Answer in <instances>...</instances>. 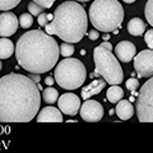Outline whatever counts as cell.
<instances>
[{
	"label": "cell",
	"instance_id": "obj_1",
	"mask_svg": "<svg viewBox=\"0 0 153 153\" xmlns=\"http://www.w3.org/2000/svg\"><path fill=\"white\" fill-rule=\"evenodd\" d=\"M41 94L28 75L12 73L0 78V121L28 123L36 117Z\"/></svg>",
	"mask_w": 153,
	"mask_h": 153
},
{
	"label": "cell",
	"instance_id": "obj_2",
	"mask_svg": "<svg viewBox=\"0 0 153 153\" xmlns=\"http://www.w3.org/2000/svg\"><path fill=\"white\" fill-rule=\"evenodd\" d=\"M59 45L49 33L38 30L28 31L18 38L16 57L19 66L30 73L50 71L59 59Z\"/></svg>",
	"mask_w": 153,
	"mask_h": 153
},
{
	"label": "cell",
	"instance_id": "obj_3",
	"mask_svg": "<svg viewBox=\"0 0 153 153\" xmlns=\"http://www.w3.org/2000/svg\"><path fill=\"white\" fill-rule=\"evenodd\" d=\"M88 18L84 8L76 1H64L56 8L54 18L45 26L46 33L56 35L65 42L75 44L87 32Z\"/></svg>",
	"mask_w": 153,
	"mask_h": 153
},
{
	"label": "cell",
	"instance_id": "obj_4",
	"mask_svg": "<svg viewBox=\"0 0 153 153\" xmlns=\"http://www.w3.org/2000/svg\"><path fill=\"white\" fill-rule=\"evenodd\" d=\"M89 21L97 31H116L124 21V8L117 0H94L89 8Z\"/></svg>",
	"mask_w": 153,
	"mask_h": 153
},
{
	"label": "cell",
	"instance_id": "obj_5",
	"mask_svg": "<svg viewBox=\"0 0 153 153\" xmlns=\"http://www.w3.org/2000/svg\"><path fill=\"white\" fill-rule=\"evenodd\" d=\"M111 50L112 46L108 42H103L93 50L94 73L92 76L101 75L108 84H120L124 79V71Z\"/></svg>",
	"mask_w": 153,
	"mask_h": 153
},
{
	"label": "cell",
	"instance_id": "obj_6",
	"mask_svg": "<svg viewBox=\"0 0 153 153\" xmlns=\"http://www.w3.org/2000/svg\"><path fill=\"white\" fill-rule=\"evenodd\" d=\"M54 78L61 88L73 91L83 85L87 78V71L80 60L74 57H65L56 65Z\"/></svg>",
	"mask_w": 153,
	"mask_h": 153
},
{
	"label": "cell",
	"instance_id": "obj_7",
	"mask_svg": "<svg viewBox=\"0 0 153 153\" xmlns=\"http://www.w3.org/2000/svg\"><path fill=\"white\" fill-rule=\"evenodd\" d=\"M137 112L140 123H153V76L140 87L137 100Z\"/></svg>",
	"mask_w": 153,
	"mask_h": 153
},
{
	"label": "cell",
	"instance_id": "obj_8",
	"mask_svg": "<svg viewBox=\"0 0 153 153\" xmlns=\"http://www.w3.org/2000/svg\"><path fill=\"white\" fill-rule=\"evenodd\" d=\"M134 69L139 78L153 76V49L143 50L134 56Z\"/></svg>",
	"mask_w": 153,
	"mask_h": 153
},
{
	"label": "cell",
	"instance_id": "obj_9",
	"mask_svg": "<svg viewBox=\"0 0 153 153\" xmlns=\"http://www.w3.org/2000/svg\"><path fill=\"white\" fill-rule=\"evenodd\" d=\"M80 117L87 123H97L103 117L102 105L94 100H85L79 110Z\"/></svg>",
	"mask_w": 153,
	"mask_h": 153
},
{
	"label": "cell",
	"instance_id": "obj_10",
	"mask_svg": "<svg viewBox=\"0 0 153 153\" xmlns=\"http://www.w3.org/2000/svg\"><path fill=\"white\" fill-rule=\"evenodd\" d=\"M57 106L63 114L74 116L80 110V98L74 93H65L57 98Z\"/></svg>",
	"mask_w": 153,
	"mask_h": 153
},
{
	"label": "cell",
	"instance_id": "obj_11",
	"mask_svg": "<svg viewBox=\"0 0 153 153\" xmlns=\"http://www.w3.org/2000/svg\"><path fill=\"white\" fill-rule=\"evenodd\" d=\"M19 27V21L16 14L10 12H5L0 14V36L9 37L17 32Z\"/></svg>",
	"mask_w": 153,
	"mask_h": 153
},
{
	"label": "cell",
	"instance_id": "obj_12",
	"mask_svg": "<svg viewBox=\"0 0 153 153\" xmlns=\"http://www.w3.org/2000/svg\"><path fill=\"white\" fill-rule=\"evenodd\" d=\"M115 54H116L117 59L120 61L129 63L137 55V49L134 46V44H131L130 41H121L115 47Z\"/></svg>",
	"mask_w": 153,
	"mask_h": 153
},
{
	"label": "cell",
	"instance_id": "obj_13",
	"mask_svg": "<svg viewBox=\"0 0 153 153\" xmlns=\"http://www.w3.org/2000/svg\"><path fill=\"white\" fill-rule=\"evenodd\" d=\"M36 120L38 123H61L63 121V114L56 107L46 106L38 112Z\"/></svg>",
	"mask_w": 153,
	"mask_h": 153
},
{
	"label": "cell",
	"instance_id": "obj_14",
	"mask_svg": "<svg viewBox=\"0 0 153 153\" xmlns=\"http://www.w3.org/2000/svg\"><path fill=\"white\" fill-rule=\"evenodd\" d=\"M106 87V80L105 79H96L92 83H89L87 87H84L82 89V98L88 100L89 97L98 94L101 91Z\"/></svg>",
	"mask_w": 153,
	"mask_h": 153
},
{
	"label": "cell",
	"instance_id": "obj_15",
	"mask_svg": "<svg viewBox=\"0 0 153 153\" xmlns=\"http://www.w3.org/2000/svg\"><path fill=\"white\" fill-rule=\"evenodd\" d=\"M116 115L121 120H129V119H131L134 115V106L131 105V102L126 101V100H120L116 106Z\"/></svg>",
	"mask_w": 153,
	"mask_h": 153
},
{
	"label": "cell",
	"instance_id": "obj_16",
	"mask_svg": "<svg viewBox=\"0 0 153 153\" xmlns=\"http://www.w3.org/2000/svg\"><path fill=\"white\" fill-rule=\"evenodd\" d=\"M146 31V23L140 18H133L128 23V32L131 36H142Z\"/></svg>",
	"mask_w": 153,
	"mask_h": 153
},
{
	"label": "cell",
	"instance_id": "obj_17",
	"mask_svg": "<svg viewBox=\"0 0 153 153\" xmlns=\"http://www.w3.org/2000/svg\"><path fill=\"white\" fill-rule=\"evenodd\" d=\"M14 44L7 37L0 38V59H9L14 54Z\"/></svg>",
	"mask_w": 153,
	"mask_h": 153
},
{
	"label": "cell",
	"instance_id": "obj_18",
	"mask_svg": "<svg viewBox=\"0 0 153 153\" xmlns=\"http://www.w3.org/2000/svg\"><path fill=\"white\" fill-rule=\"evenodd\" d=\"M106 97L111 103H117L124 97V91L121 87H119V84H111V87L107 89Z\"/></svg>",
	"mask_w": 153,
	"mask_h": 153
},
{
	"label": "cell",
	"instance_id": "obj_19",
	"mask_svg": "<svg viewBox=\"0 0 153 153\" xmlns=\"http://www.w3.org/2000/svg\"><path fill=\"white\" fill-rule=\"evenodd\" d=\"M42 98H44V101L49 105H52L56 102V100L59 98V92L54 88L49 85L46 89H44V92H42Z\"/></svg>",
	"mask_w": 153,
	"mask_h": 153
},
{
	"label": "cell",
	"instance_id": "obj_20",
	"mask_svg": "<svg viewBox=\"0 0 153 153\" xmlns=\"http://www.w3.org/2000/svg\"><path fill=\"white\" fill-rule=\"evenodd\" d=\"M33 25V17L31 13H23L21 17H19V26L22 28H30Z\"/></svg>",
	"mask_w": 153,
	"mask_h": 153
},
{
	"label": "cell",
	"instance_id": "obj_21",
	"mask_svg": "<svg viewBox=\"0 0 153 153\" xmlns=\"http://www.w3.org/2000/svg\"><path fill=\"white\" fill-rule=\"evenodd\" d=\"M60 49V54L61 56H65V57H69L74 54V46L70 44V42H64L59 46Z\"/></svg>",
	"mask_w": 153,
	"mask_h": 153
},
{
	"label": "cell",
	"instance_id": "obj_22",
	"mask_svg": "<svg viewBox=\"0 0 153 153\" xmlns=\"http://www.w3.org/2000/svg\"><path fill=\"white\" fill-rule=\"evenodd\" d=\"M22 0H0V10H10L16 8Z\"/></svg>",
	"mask_w": 153,
	"mask_h": 153
},
{
	"label": "cell",
	"instance_id": "obj_23",
	"mask_svg": "<svg viewBox=\"0 0 153 153\" xmlns=\"http://www.w3.org/2000/svg\"><path fill=\"white\" fill-rule=\"evenodd\" d=\"M144 16L147 18L148 23L153 27V0H148L144 8Z\"/></svg>",
	"mask_w": 153,
	"mask_h": 153
},
{
	"label": "cell",
	"instance_id": "obj_24",
	"mask_svg": "<svg viewBox=\"0 0 153 153\" xmlns=\"http://www.w3.org/2000/svg\"><path fill=\"white\" fill-rule=\"evenodd\" d=\"M44 7H41L40 4H37L36 1H31L28 4V12H30L32 16H40V14L44 12Z\"/></svg>",
	"mask_w": 153,
	"mask_h": 153
},
{
	"label": "cell",
	"instance_id": "obj_25",
	"mask_svg": "<svg viewBox=\"0 0 153 153\" xmlns=\"http://www.w3.org/2000/svg\"><path fill=\"white\" fill-rule=\"evenodd\" d=\"M52 18H54V14H46V13H44L42 12L40 16H38V25H40L41 27H45L46 25H47V22L49 21H52Z\"/></svg>",
	"mask_w": 153,
	"mask_h": 153
},
{
	"label": "cell",
	"instance_id": "obj_26",
	"mask_svg": "<svg viewBox=\"0 0 153 153\" xmlns=\"http://www.w3.org/2000/svg\"><path fill=\"white\" fill-rule=\"evenodd\" d=\"M126 88L129 91H131V92H134L135 89H138V87H139V82H138V79L137 78H130V79H128L126 80Z\"/></svg>",
	"mask_w": 153,
	"mask_h": 153
},
{
	"label": "cell",
	"instance_id": "obj_27",
	"mask_svg": "<svg viewBox=\"0 0 153 153\" xmlns=\"http://www.w3.org/2000/svg\"><path fill=\"white\" fill-rule=\"evenodd\" d=\"M144 41L149 49H153V30H148L144 35Z\"/></svg>",
	"mask_w": 153,
	"mask_h": 153
},
{
	"label": "cell",
	"instance_id": "obj_28",
	"mask_svg": "<svg viewBox=\"0 0 153 153\" xmlns=\"http://www.w3.org/2000/svg\"><path fill=\"white\" fill-rule=\"evenodd\" d=\"M33 1H36L37 4H40V5L44 8H51L52 4H54L56 0H33Z\"/></svg>",
	"mask_w": 153,
	"mask_h": 153
},
{
	"label": "cell",
	"instance_id": "obj_29",
	"mask_svg": "<svg viewBox=\"0 0 153 153\" xmlns=\"http://www.w3.org/2000/svg\"><path fill=\"white\" fill-rule=\"evenodd\" d=\"M98 36H100V35H98L97 30H93V31H89V32H88V37H89V40H92V41L97 40Z\"/></svg>",
	"mask_w": 153,
	"mask_h": 153
},
{
	"label": "cell",
	"instance_id": "obj_30",
	"mask_svg": "<svg viewBox=\"0 0 153 153\" xmlns=\"http://www.w3.org/2000/svg\"><path fill=\"white\" fill-rule=\"evenodd\" d=\"M28 76H30V78H31V79H32V80H33V82H35V83H38V82H40V80H41L40 75H38L37 73H32V74H30Z\"/></svg>",
	"mask_w": 153,
	"mask_h": 153
},
{
	"label": "cell",
	"instance_id": "obj_31",
	"mask_svg": "<svg viewBox=\"0 0 153 153\" xmlns=\"http://www.w3.org/2000/svg\"><path fill=\"white\" fill-rule=\"evenodd\" d=\"M45 83H46L47 85H54V83H55V78H54V76H47L46 80H45Z\"/></svg>",
	"mask_w": 153,
	"mask_h": 153
},
{
	"label": "cell",
	"instance_id": "obj_32",
	"mask_svg": "<svg viewBox=\"0 0 153 153\" xmlns=\"http://www.w3.org/2000/svg\"><path fill=\"white\" fill-rule=\"evenodd\" d=\"M124 3H126V4H131V3H134L135 0H123Z\"/></svg>",
	"mask_w": 153,
	"mask_h": 153
},
{
	"label": "cell",
	"instance_id": "obj_33",
	"mask_svg": "<svg viewBox=\"0 0 153 153\" xmlns=\"http://www.w3.org/2000/svg\"><path fill=\"white\" fill-rule=\"evenodd\" d=\"M1 69H3V63H1V59H0V71H1Z\"/></svg>",
	"mask_w": 153,
	"mask_h": 153
},
{
	"label": "cell",
	"instance_id": "obj_34",
	"mask_svg": "<svg viewBox=\"0 0 153 153\" xmlns=\"http://www.w3.org/2000/svg\"><path fill=\"white\" fill-rule=\"evenodd\" d=\"M75 1H89V0H75Z\"/></svg>",
	"mask_w": 153,
	"mask_h": 153
}]
</instances>
